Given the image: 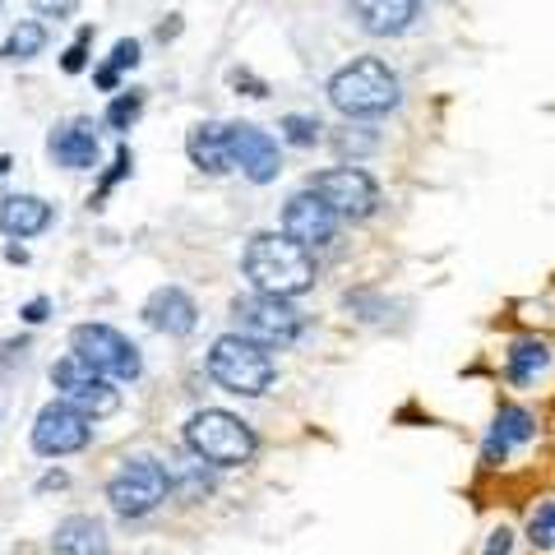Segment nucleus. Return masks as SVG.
<instances>
[{
  "mask_svg": "<svg viewBox=\"0 0 555 555\" xmlns=\"http://www.w3.org/2000/svg\"><path fill=\"white\" fill-rule=\"evenodd\" d=\"M185 153L190 163L208 177H222V171H232V158H228V126H218V120H204L185 134Z\"/></svg>",
  "mask_w": 555,
  "mask_h": 555,
  "instance_id": "obj_19",
  "label": "nucleus"
},
{
  "mask_svg": "<svg viewBox=\"0 0 555 555\" xmlns=\"http://www.w3.org/2000/svg\"><path fill=\"white\" fill-rule=\"evenodd\" d=\"M524 537H528V546L555 555V500H542V505H537V509L528 514Z\"/></svg>",
  "mask_w": 555,
  "mask_h": 555,
  "instance_id": "obj_22",
  "label": "nucleus"
},
{
  "mask_svg": "<svg viewBox=\"0 0 555 555\" xmlns=\"http://www.w3.org/2000/svg\"><path fill=\"white\" fill-rule=\"evenodd\" d=\"M144 324L158 328L167 338H185V334H195V324H199V306L185 287L167 283L144 301Z\"/></svg>",
  "mask_w": 555,
  "mask_h": 555,
  "instance_id": "obj_14",
  "label": "nucleus"
},
{
  "mask_svg": "<svg viewBox=\"0 0 555 555\" xmlns=\"http://www.w3.org/2000/svg\"><path fill=\"white\" fill-rule=\"evenodd\" d=\"M167 473H171V481L181 477V491L190 500H204L208 491H214V477L204 473V459H185V467H167Z\"/></svg>",
  "mask_w": 555,
  "mask_h": 555,
  "instance_id": "obj_25",
  "label": "nucleus"
},
{
  "mask_svg": "<svg viewBox=\"0 0 555 555\" xmlns=\"http://www.w3.org/2000/svg\"><path fill=\"white\" fill-rule=\"evenodd\" d=\"M20 315H24V324H42V320L51 315V301H47V297H33V301L20 310Z\"/></svg>",
  "mask_w": 555,
  "mask_h": 555,
  "instance_id": "obj_32",
  "label": "nucleus"
},
{
  "mask_svg": "<svg viewBox=\"0 0 555 555\" xmlns=\"http://www.w3.org/2000/svg\"><path fill=\"white\" fill-rule=\"evenodd\" d=\"M134 65H139V42L134 38H120L112 47V56H107V69H112V75H120V69H134Z\"/></svg>",
  "mask_w": 555,
  "mask_h": 555,
  "instance_id": "obj_29",
  "label": "nucleus"
},
{
  "mask_svg": "<svg viewBox=\"0 0 555 555\" xmlns=\"http://www.w3.org/2000/svg\"><path fill=\"white\" fill-rule=\"evenodd\" d=\"M514 551H518V537H514V528H509V524H495L491 532H486L481 555H514Z\"/></svg>",
  "mask_w": 555,
  "mask_h": 555,
  "instance_id": "obj_28",
  "label": "nucleus"
},
{
  "mask_svg": "<svg viewBox=\"0 0 555 555\" xmlns=\"http://www.w3.org/2000/svg\"><path fill=\"white\" fill-rule=\"evenodd\" d=\"M208 375H214L218 389H228L236 398H259L273 389L278 361L269 357V347H259L241 334H222L208 347Z\"/></svg>",
  "mask_w": 555,
  "mask_h": 555,
  "instance_id": "obj_3",
  "label": "nucleus"
},
{
  "mask_svg": "<svg viewBox=\"0 0 555 555\" xmlns=\"http://www.w3.org/2000/svg\"><path fill=\"white\" fill-rule=\"evenodd\" d=\"M89 440H93V422L79 408H69L65 398H51L38 412V422H33V449H38L42 459L79 454Z\"/></svg>",
  "mask_w": 555,
  "mask_h": 555,
  "instance_id": "obj_10",
  "label": "nucleus"
},
{
  "mask_svg": "<svg viewBox=\"0 0 555 555\" xmlns=\"http://www.w3.org/2000/svg\"><path fill=\"white\" fill-rule=\"evenodd\" d=\"M47 153H51V158H56L61 167H69V171H89V167H98V126H93L89 116L65 120V126L51 130Z\"/></svg>",
  "mask_w": 555,
  "mask_h": 555,
  "instance_id": "obj_15",
  "label": "nucleus"
},
{
  "mask_svg": "<svg viewBox=\"0 0 555 555\" xmlns=\"http://www.w3.org/2000/svg\"><path fill=\"white\" fill-rule=\"evenodd\" d=\"M65 481H69L65 473H47V477L38 481V491H61V486H65Z\"/></svg>",
  "mask_w": 555,
  "mask_h": 555,
  "instance_id": "obj_35",
  "label": "nucleus"
},
{
  "mask_svg": "<svg viewBox=\"0 0 555 555\" xmlns=\"http://www.w3.org/2000/svg\"><path fill=\"white\" fill-rule=\"evenodd\" d=\"M51 385H56V393L65 398L69 408H79L89 422H102V416L120 412V389L112 385L107 375H98L89 361H79L75 352L61 357L56 366H51Z\"/></svg>",
  "mask_w": 555,
  "mask_h": 555,
  "instance_id": "obj_7",
  "label": "nucleus"
},
{
  "mask_svg": "<svg viewBox=\"0 0 555 555\" xmlns=\"http://www.w3.org/2000/svg\"><path fill=\"white\" fill-rule=\"evenodd\" d=\"M47 47V28L38 20H24L10 28V38L0 42V61H33Z\"/></svg>",
  "mask_w": 555,
  "mask_h": 555,
  "instance_id": "obj_21",
  "label": "nucleus"
},
{
  "mask_svg": "<svg viewBox=\"0 0 555 555\" xmlns=\"http://www.w3.org/2000/svg\"><path fill=\"white\" fill-rule=\"evenodd\" d=\"M51 222H56V208H51L42 195H5L0 199V232L10 241L42 236Z\"/></svg>",
  "mask_w": 555,
  "mask_h": 555,
  "instance_id": "obj_16",
  "label": "nucleus"
},
{
  "mask_svg": "<svg viewBox=\"0 0 555 555\" xmlns=\"http://www.w3.org/2000/svg\"><path fill=\"white\" fill-rule=\"evenodd\" d=\"M422 0H352V14L361 20V28L375 33V38H398L408 33Z\"/></svg>",
  "mask_w": 555,
  "mask_h": 555,
  "instance_id": "obj_17",
  "label": "nucleus"
},
{
  "mask_svg": "<svg viewBox=\"0 0 555 555\" xmlns=\"http://www.w3.org/2000/svg\"><path fill=\"white\" fill-rule=\"evenodd\" d=\"M306 190H315V195L334 208L338 218H371L375 208H379V185L371 171H361V167H328V171H315V177L306 181Z\"/></svg>",
  "mask_w": 555,
  "mask_h": 555,
  "instance_id": "obj_9",
  "label": "nucleus"
},
{
  "mask_svg": "<svg viewBox=\"0 0 555 555\" xmlns=\"http://www.w3.org/2000/svg\"><path fill=\"white\" fill-rule=\"evenodd\" d=\"M51 546H56V555H107V528L89 514H69L65 524H56Z\"/></svg>",
  "mask_w": 555,
  "mask_h": 555,
  "instance_id": "obj_20",
  "label": "nucleus"
},
{
  "mask_svg": "<svg viewBox=\"0 0 555 555\" xmlns=\"http://www.w3.org/2000/svg\"><path fill=\"white\" fill-rule=\"evenodd\" d=\"M130 167H134V153H130V144H116V158H112V167H107V177L98 181V190H93V204L107 199V195H112V185L130 177Z\"/></svg>",
  "mask_w": 555,
  "mask_h": 555,
  "instance_id": "obj_26",
  "label": "nucleus"
},
{
  "mask_svg": "<svg viewBox=\"0 0 555 555\" xmlns=\"http://www.w3.org/2000/svg\"><path fill=\"white\" fill-rule=\"evenodd\" d=\"M185 449L195 459H204L208 467H241L255 459L259 440L241 416L222 412V408H199L185 422Z\"/></svg>",
  "mask_w": 555,
  "mask_h": 555,
  "instance_id": "obj_4",
  "label": "nucleus"
},
{
  "mask_svg": "<svg viewBox=\"0 0 555 555\" xmlns=\"http://www.w3.org/2000/svg\"><path fill=\"white\" fill-rule=\"evenodd\" d=\"M89 42H93V28L83 24V28H79V38L69 42V47H65V56H61V69H65V75H79V69L89 65Z\"/></svg>",
  "mask_w": 555,
  "mask_h": 555,
  "instance_id": "obj_27",
  "label": "nucleus"
},
{
  "mask_svg": "<svg viewBox=\"0 0 555 555\" xmlns=\"http://www.w3.org/2000/svg\"><path fill=\"white\" fill-rule=\"evenodd\" d=\"M0 5H5V0H0Z\"/></svg>",
  "mask_w": 555,
  "mask_h": 555,
  "instance_id": "obj_38",
  "label": "nucleus"
},
{
  "mask_svg": "<svg viewBox=\"0 0 555 555\" xmlns=\"http://www.w3.org/2000/svg\"><path fill=\"white\" fill-rule=\"evenodd\" d=\"M283 236H292L306 250H320L338 236V214L315 195V190H297V195L283 204Z\"/></svg>",
  "mask_w": 555,
  "mask_h": 555,
  "instance_id": "obj_12",
  "label": "nucleus"
},
{
  "mask_svg": "<svg viewBox=\"0 0 555 555\" xmlns=\"http://www.w3.org/2000/svg\"><path fill=\"white\" fill-rule=\"evenodd\" d=\"M532 440H537V416L528 408H500L491 430H486V440H481V463L486 467L509 463L514 454H524Z\"/></svg>",
  "mask_w": 555,
  "mask_h": 555,
  "instance_id": "obj_13",
  "label": "nucleus"
},
{
  "mask_svg": "<svg viewBox=\"0 0 555 555\" xmlns=\"http://www.w3.org/2000/svg\"><path fill=\"white\" fill-rule=\"evenodd\" d=\"M278 130H283L287 144H297V149H310L320 139V116H306V112H287L283 120H278Z\"/></svg>",
  "mask_w": 555,
  "mask_h": 555,
  "instance_id": "obj_24",
  "label": "nucleus"
},
{
  "mask_svg": "<svg viewBox=\"0 0 555 555\" xmlns=\"http://www.w3.org/2000/svg\"><path fill=\"white\" fill-rule=\"evenodd\" d=\"M139 112H144V93L130 89V93H116V98H112V107H107V116H102V120H107V130L126 134L134 120H139Z\"/></svg>",
  "mask_w": 555,
  "mask_h": 555,
  "instance_id": "obj_23",
  "label": "nucleus"
},
{
  "mask_svg": "<svg viewBox=\"0 0 555 555\" xmlns=\"http://www.w3.org/2000/svg\"><path fill=\"white\" fill-rule=\"evenodd\" d=\"M551 371V343L546 338H518L505 352V379L514 389H532Z\"/></svg>",
  "mask_w": 555,
  "mask_h": 555,
  "instance_id": "obj_18",
  "label": "nucleus"
},
{
  "mask_svg": "<svg viewBox=\"0 0 555 555\" xmlns=\"http://www.w3.org/2000/svg\"><path fill=\"white\" fill-rule=\"evenodd\" d=\"M33 10L42 14V20H69V14L79 10V0H28Z\"/></svg>",
  "mask_w": 555,
  "mask_h": 555,
  "instance_id": "obj_30",
  "label": "nucleus"
},
{
  "mask_svg": "<svg viewBox=\"0 0 555 555\" xmlns=\"http://www.w3.org/2000/svg\"><path fill=\"white\" fill-rule=\"evenodd\" d=\"M241 273L250 278L255 292L292 301L315 287V255L283 232H255L246 241V250H241Z\"/></svg>",
  "mask_w": 555,
  "mask_h": 555,
  "instance_id": "obj_1",
  "label": "nucleus"
},
{
  "mask_svg": "<svg viewBox=\"0 0 555 555\" xmlns=\"http://www.w3.org/2000/svg\"><path fill=\"white\" fill-rule=\"evenodd\" d=\"M177 33H181V14H167V24H158V38H163V42H171Z\"/></svg>",
  "mask_w": 555,
  "mask_h": 555,
  "instance_id": "obj_34",
  "label": "nucleus"
},
{
  "mask_svg": "<svg viewBox=\"0 0 555 555\" xmlns=\"http://www.w3.org/2000/svg\"><path fill=\"white\" fill-rule=\"evenodd\" d=\"M10 167H14V158H10V153H0V181L10 177Z\"/></svg>",
  "mask_w": 555,
  "mask_h": 555,
  "instance_id": "obj_37",
  "label": "nucleus"
},
{
  "mask_svg": "<svg viewBox=\"0 0 555 555\" xmlns=\"http://www.w3.org/2000/svg\"><path fill=\"white\" fill-rule=\"evenodd\" d=\"M69 352L79 361H89V366L107 379H139L144 375L139 347L112 324H75L69 328Z\"/></svg>",
  "mask_w": 555,
  "mask_h": 555,
  "instance_id": "obj_6",
  "label": "nucleus"
},
{
  "mask_svg": "<svg viewBox=\"0 0 555 555\" xmlns=\"http://www.w3.org/2000/svg\"><path fill=\"white\" fill-rule=\"evenodd\" d=\"M232 83L236 89H250V98H269V83H259L255 75H246V69H232Z\"/></svg>",
  "mask_w": 555,
  "mask_h": 555,
  "instance_id": "obj_31",
  "label": "nucleus"
},
{
  "mask_svg": "<svg viewBox=\"0 0 555 555\" xmlns=\"http://www.w3.org/2000/svg\"><path fill=\"white\" fill-rule=\"evenodd\" d=\"M228 158H232L236 171H246V181H255V185H269V181H278V171H283L278 139L269 130L250 126V120L228 126Z\"/></svg>",
  "mask_w": 555,
  "mask_h": 555,
  "instance_id": "obj_11",
  "label": "nucleus"
},
{
  "mask_svg": "<svg viewBox=\"0 0 555 555\" xmlns=\"http://www.w3.org/2000/svg\"><path fill=\"white\" fill-rule=\"evenodd\" d=\"M232 320L236 334L250 338L259 347H292L306 334V315L287 297H269V292H246V297L232 301Z\"/></svg>",
  "mask_w": 555,
  "mask_h": 555,
  "instance_id": "obj_5",
  "label": "nucleus"
},
{
  "mask_svg": "<svg viewBox=\"0 0 555 555\" xmlns=\"http://www.w3.org/2000/svg\"><path fill=\"white\" fill-rule=\"evenodd\" d=\"M328 102L352 116V120H371V116H389L398 102H403V89H398V75L379 61V56H357L343 69L328 75Z\"/></svg>",
  "mask_w": 555,
  "mask_h": 555,
  "instance_id": "obj_2",
  "label": "nucleus"
},
{
  "mask_svg": "<svg viewBox=\"0 0 555 555\" xmlns=\"http://www.w3.org/2000/svg\"><path fill=\"white\" fill-rule=\"evenodd\" d=\"M171 491V473L158 459H130L120 473L107 481V500L120 518H144L167 500Z\"/></svg>",
  "mask_w": 555,
  "mask_h": 555,
  "instance_id": "obj_8",
  "label": "nucleus"
},
{
  "mask_svg": "<svg viewBox=\"0 0 555 555\" xmlns=\"http://www.w3.org/2000/svg\"><path fill=\"white\" fill-rule=\"evenodd\" d=\"M5 259L10 264H28V250L24 246H5Z\"/></svg>",
  "mask_w": 555,
  "mask_h": 555,
  "instance_id": "obj_36",
  "label": "nucleus"
},
{
  "mask_svg": "<svg viewBox=\"0 0 555 555\" xmlns=\"http://www.w3.org/2000/svg\"><path fill=\"white\" fill-rule=\"evenodd\" d=\"M334 144H338V149L347 153V149H375V139H352V134L343 130V134H334Z\"/></svg>",
  "mask_w": 555,
  "mask_h": 555,
  "instance_id": "obj_33",
  "label": "nucleus"
}]
</instances>
